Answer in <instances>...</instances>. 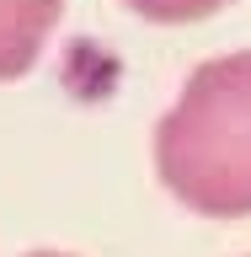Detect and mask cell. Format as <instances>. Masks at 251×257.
Instances as JSON below:
<instances>
[{"label": "cell", "instance_id": "6da1fadb", "mask_svg": "<svg viewBox=\"0 0 251 257\" xmlns=\"http://www.w3.org/2000/svg\"><path fill=\"white\" fill-rule=\"evenodd\" d=\"M155 172L192 214H251V48L187 75L155 123Z\"/></svg>", "mask_w": 251, "mask_h": 257}, {"label": "cell", "instance_id": "7a4b0ae2", "mask_svg": "<svg viewBox=\"0 0 251 257\" xmlns=\"http://www.w3.org/2000/svg\"><path fill=\"white\" fill-rule=\"evenodd\" d=\"M64 0H0V80L27 75L59 22Z\"/></svg>", "mask_w": 251, "mask_h": 257}, {"label": "cell", "instance_id": "277c9868", "mask_svg": "<svg viewBox=\"0 0 251 257\" xmlns=\"http://www.w3.org/2000/svg\"><path fill=\"white\" fill-rule=\"evenodd\" d=\"M32 257H64V252H32Z\"/></svg>", "mask_w": 251, "mask_h": 257}, {"label": "cell", "instance_id": "3957f363", "mask_svg": "<svg viewBox=\"0 0 251 257\" xmlns=\"http://www.w3.org/2000/svg\"><path fill=\"white\" fill-rule=\"evenodd\" d=\"M123 6L150 22H198V16H214L224 0H123Z\"/></svg>", "mask_w": 251, "mask_h": 257}]
</instances>
